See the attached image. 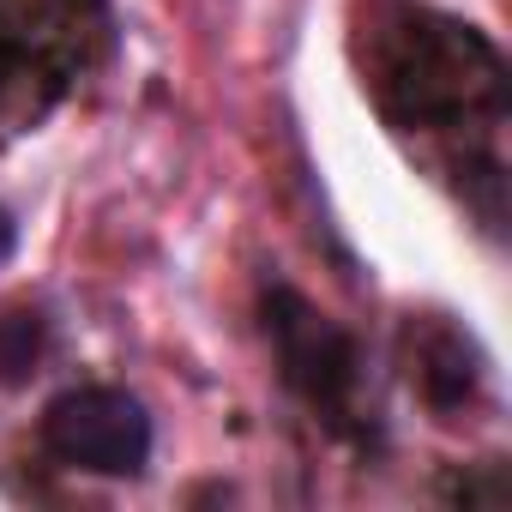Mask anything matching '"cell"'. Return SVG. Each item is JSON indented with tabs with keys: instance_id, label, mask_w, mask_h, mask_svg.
I'll return each mask as SVG.
<instances>
[{
	"instance_id": "obj_1",
	"label": "cell",
	"mask_w": 512,
	"mask_h": 512,
	"mask_svg": "<svg viewBox=\"0 0 512 512\" xmlns=\"http://www.w3.org/2000/svg\"><path fill=\"white\" fill-rule=\"evenodd\" d=\"M350 49L374 115L410 163L446 181L464 211L500 235L512 85L494 37L428 0H362Z\"/></svg>"
},
{
	"instance_id": "obj_2",
	"label": "cell",
	"mask_w": 512,
	"mask_h": 512,
	"mask_svg": "<svg viewBox=\"0 0 512 512\" xmlns=\"http://www.w3.org/2000/svg\"><path fill=\"white\" fill-rule=\"evenodd\" d=\"M266 338H272L284 386L338 440H350V446H374L380 440V416H374L362 344L332 314H320L302 290L278 284V290H266Z\"/></svg>"
},
{
	"instance_id": "obj_3",
	"label": "cell",
	"mask_w": 512,
	"mask_h": 512,
	"mask_svg": "<svg viewBox=\"0 0 512 512\" xmlns=\"http://www.w3.org/2000/svg\"><path fill=\"white\" fill-rule=\"evenodd\" d=\"M37 446L49 464L79 470V476H145L157 428H151V410L127 386L91 380V386H67L43 404Z\"/></svg>"
},
{
	"instance_id": "obj_4",
	"label": "cell",
	"mask_w": 512,
	"mask_h": 512,
	"mask_svg": "<svg viewBox=\"0 0 512 512\" xmlns=\"http://www.w3.org/2000/svg\"><path fill=\"white\" fill-rule=\"evenodd\" d=\"M398 362L434 422H470L476 410L494 404V368L482 344L446 314H410L398 332Z\"/></svg>"
},
{
	"instance_id": "obj_5",
	"label": "cell",
	"mask_w": 512,
	"mask_h": 512,
	"mask_svg": "<svg viewBox=\"0 0 512 512\" xmlns=\"http://www.w3.org/2000/svg\"><path fill=\"white\" fill-rule=\"evenodd\" d=\"M49 320L43 308H0V386H25L49 356Z\"/></svg>"
},
{
	"instance_id": "obj_6",
	"label": "cell",
	"mask_w": 512,
	"mask_h": 512,
	"mask_svg": "<svg viewBox=\"0 0 512 512\" xmlns=\"http://www.w3.org/2000/svg\"><path fill=\"white\" fill-rule=\"evenodd\" d=\"M13 247H19V223H13V211L0 205V266L13 260Z\"/></svg>"
}]
</instances>
